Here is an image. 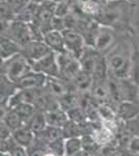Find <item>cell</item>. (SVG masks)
<instances>
[{"label":"cell","mask_w":139,"mask_h":156,"mask_svg":"<svg viewBox=\"0 0 139 156\" xmlns=\"http://www.w3.org/2000/svg\"><path fill=\"white\" fill-rule=\"evenodd\" d=\"M100 52H98L93 47L86 46L83 51V53L81 54L79 58L80 65H81V69L82 71L87 72L89 74L92 75L93 69H95V65H96V60Z\"/></svg>","instance_id":"2e32d148"},{"label":"cell","mask_w":139,"mask_h":156,"mask_svg":"<svg viewBox=\"0 0 139 156\" xmlns=\"http://www.w3.org/2000/svg\"><path fill=\"white\" fill-rule=\"evenodd\" d=\"M69 82L64 80L60 77H48L47 83H46V89L50 94H52L54 97H56L57 99L59 97H61L62 95H64L67 92L70 90L69 87Z\"/></svg>","instance_id":"5bb4252c"},{"label":"cell","mask_w":139,"mask_h":156,"mask_svg":"<svg viewBox=\"0 0 139 156\" xmlns=\"http://www.w3.org/2000/svg\"><path fill=\"white\" fill-rule=\"evenodd\" d=\"M95 16H96V21L99 24L103 25V26H109V27L110 24H112L113 22L118 19V15L113 11H102L101 9Z\"/></svg>","instance_id":"4316f807"},{"label":"cell","mask_w":139,"mask_h":156,"mask_svg":"<svg viewBox=\"0 0 139 156\" xmlns=\"http://www.w3.org/2000/svg\"><path fill=\"white\" fill-rule=\"evenodd\" d=\"M81 137H82V149L88 151V152H90L92 154L95 151L98 150L99 147H101V146L96 142L92 134H85V135H82Z\"/></svg>","instance_id":"4dcf8cb0"},{"label":"cell","mask_w":139,"mask_h":156,"mask_svg":"<svg viewBox=\"0 0 139 156\" xmlns=\"http://www.w3.org/2000/svg\"><path fill=\"white\" fill-rule=\"evenodd\" d=\"M1 122L5 123L12 131L24 125L23 120L20 118V115H18L14 109H7L6 114L4 115V117L1 119Z\"/></svg>","instance_id":"484cf974"},{"label":"cell","mask_w":139,"mask_h":156,"mask_svg":"<svg viewBox=\"0 0 139 156\" xmlns=\"http://www.w3.org/2000/svg\"><path fill=\"white\" fill-rule=\"evenodd\" d=\"M62 131H64V137H75V136H82V131L80 125L77 123L73 122L69 120L62 127Z\"/></svg>","instance_id":"83f0119b"},{"label":"cell","mask_w":139,"mask_h":156,"mask_svg":"<svg viewBox=\"0 0 139 156\" xmlns=\"http://www.w3.org/2000/svg\"><path fill=\"white\" fill-rule=\"evenodd\" d=\"M45 117H46L47 124L49 126L54 127H64V125L69 121L67 112L62 110L59 106L49 109L45 112Z\"/></svg>","instance_id":"e0dca14e"},{"label":"cell","mask_w":139,"mask_h":156,"mask_svg":"<svg viewBox=\"0 0 139 156\" xmlns=\"http://www.w3.org/2000/svg\"><path fill=\"white\" fill-rule=\"evenodd\" d=\"M81 7L85 15H93L95 16L100 11V4L97 0H82Z\"/></svg>","instance_id":"1f68e13d"},{"label":"cell","mask_w":139,"mask_h":156,"mask_svg":"<svg viewBox=\"0 0 139 156\" xmlns=\"http://www.w3.org/2000/svg\"><path fill=\"white\" fill-rule=\"evenodd\" d=\"M36 137L40 138L42 142L44 140L47 144H50V143L54 142V140L64 137V131H62L61 127H54V126H49V125H48L42 132L37 133Z\"/></svg>","instance_id":"ffe728a7"},{"label":"cell","mask_w":139,"mask_h":156,"mask_svg":"<svg viewBox=\"0 0 139 156\" xmlns=\"http://www.w3.org/2000/svg\"><path fill=\"white\" fill-rule=\"evenodd\" d=\"M51 52L52 50L44 41H32L22 47V54L29 60L30 64L42 59Z\"/></svg>","instance_id":"8992f818"},{"label":"cell","mask_w":139,"mask_h":156,"mask_svg":"<svg viewBox=\"0 0 139 156\" xmlns=\"http://www.w3.org/2000/svg\"><path fill=\"white\" fill-rule=\"evenodd\" d=\"M31 0H7L6 5L9 7V9L12 12V14L17 17L18 14H20L23 9L30 3Z\"/></svg>","instance_id":"f546056e"},{"label":"cell","mask_w":139,"mask_h":156,"mask_svg":"<svg viewBox=\"0 0 139 156\" xmlns=\"http://www.w3.org/2000/svg\"><path fill=\"white\" fill-rule=\"evenodd\" d=\"M93 81H95V79H93L92 74L81 70L71 82H72L73 89L76 92H79L82 94V93H88L92 90Z\"/></svg>","instance_id":"4fadbf2b"},{"label":"cell","mask_w":139,"mask_h":156,"mask_svg":"<svg viewBox=\"0 0 139 156\" xmlns=\"http://www.w3.org/2000/svg\"><path fill=\"white\" fill-rule=\"evenodd\" d=\"M46 153L42 150H34L31 153H29V156H45Z\"/></svg>","instance_id":"f35d334b"},{"label":"cell","mask_w":139,"mask_h":156,"mask_svg":"<svg viewBox=\"0 0 139 156\" xmlns=\"http://www.w3.org/2000/svg\"><path fill=\"white\" fill-rule=\"evenodd\" d=\"M12 156H29L28 152H27V148L23 147V146H20L16 144L15 147L12 148Z\"/></svg>","instance_id":"8d00e7d4"},{"label":"cell","mask_w":139,"mask_h":156,"mask_svg":"<svg viewBox=\"0 0 139 156\" xmlns=\"http://www.w3.org/2000/svg\"><path fill=\"white\" fill-rule=\"evenodd\" d=\"M122 92L123 101L139 102V84L133 81L131 78L118 80Z\"/></svg>","instance_id":"8fae6325"},{"label":"cell","mask_w":139,"mask_h":156,"mask_svg":"<svg viewBox=\"0 0 139 156\" xmlns=\"http://www.w3.org/2000/svg\"><path fill=\"white\" fill-rule=\"evenodd\" d=\"M12 138L18 145L23 146L28 149L35 143L36 134L27 125L24 124L23 126L19 127L18 129L12 131Z\"/></svg>","instance_id":"30bf717a"},{"label":"cell","mask_w":139,"mask_h":156,"mask_svg":"<svg viewBox=\"0 0 139 156\" xmlns=\"http://www.w3.org/2000/svg\"><path fill=\"white\" fill-rule=\"evenodd\" d=\"M43 41L47 44V46L52 50L55 53H61L65 52V44L62 31H58V30H50L44 34V39Z\"/></svg>","instance_id":"9c48e42d"},{"label":"cell","mask_w":139,"mask_h":156,"mask_svg":"<svg viewBox=\"0 0 139 156\" xmlns=\"http://www.w3.org/2000/svg\"><path fill=\"white\" fill-rule=\"evenodd\" d=\"M67 114L68 117H69V120L77 123V124H82L85 121H87L86 114H85V112L80 106L72 108L69 112H67Z\"/></svg>","instance_id":"f1b7e54d"},{"label":"cell","mask_w":139,"mask_h":156,"mask_svg":"<svg viewBox=\"0 0 139 156\" xmlns=\"http://www.w3.org/2000/svg\"><path fill=\"white\" fill-rule=\"evenodd\" d=\"M1 34L12 39L22 47L35 41L30 24L17 19L12 21H1Z\"/></svg>","instance_id":"6da1fadb"},{"label":"cell","mask_w":139,"mask_h":156,"mask_svg":"<svg viewBox=\"0 0 139 156\" xmlns=\"http://www.w3.org/2000/svg\"><path fill=\"white\" fill-rule=\"evenodd\" d=\"M32 70L45 74L48 77H60V70L57 62V54L51 52L42 59L31 64Z\"/></svg>","instance_id":"5b68a950"},{"label":"cell","mask_w":139,"mask_h":156,"mask_svg":"<svg viewBox=\"0 0 139 156\" xmlns=\"http://www.w3.org/2000/svg\"><path fill=\"white\" fill-rule=\"evenodd\" d=\"M2 74L11 79L12 81L17 82L22 77L32 71L31 64L22 53L12 56L7 60H2Z\"/></svg>","instance_id":"3957f363"},{"label":"cell","mask_w":139,"mask_h":156,"mask_svg":"<svg viewBox=\"0 0 139 156\" xmlns=\"http://www.w3.org/2000/svg\"><path fill=\"white\" fill-rule=\"evenodd\" d=\"M78 92L73 89L67 92L64 95L58 98V105L64 112H69L72 108L79 106V96L77 94Z\"/></svg>","instance_id":"d6986e66"},{"label":"cell","mask_w":139,"mask_h":156,"mask_svg":"<svg viewBox=\"0 0 139 156\" xmlns=\"http://www.w3.org/2000/svg\"><path fill=\"white\" fill-rule=\"evenodd\" d=\"M1 59L7 60L12 58V56L17 54L22 53V46H20L18 43L12 41V39L7 37L6 36L1 34Z\"/></svg>","instance_id":"9a60e30c"},{"label":"cell","mask_w":139,"mask_h":156,"mask_svg":"<svg viewBox=\"0 0 139 156\" xmlns=\"http://www.w3.org/2000/svg\"><path fill=\"white\" fill-rule=\"evenodd\" d=\"M62 34H64L67 51L79 59L86 47L84 37L74 29H64L62 31Z\"/></svg>","instance_id":"277c9868"},{"label":"cell","mask_w":139,"mask_h":156,"mask_svg":"<svg viewBox=\"0 0 139 156\" xmlns=\"http://www.w3.org/2000/svg\"><path fill=\"white\" fill-rule=\"evenodd\" d=\"M50 152L57 156H64V138H59L54 142L48 144Z\"/></svg>","instance_id":"d6a6232c"},{"label":"cell","mask_w":139,"mask_h":156,"mask_svg":"<svg viewBox=\"0 0 139 156\" xmlns=\"http://www.w3.org/2000/svg\"><path fill=\"white\" fill-rule=\"evenodd\" d=\"M73 156H92V154L90 152H88V151L82 149V150H80L79 152H77L75 155H73Z\"/></svg>","instance_id":"74e56055"},{"label":"cell","mask_w":139,"mask_h":156,"mask_svg":"<svg viewBox=\"0 0 139 156\" xmlns=\"http://www.w3.org/2000/svg\"><path fill=\"white\" fill-rule=\"evenodd\" d=\"M12 109L20 115V118L23 120L24 124H26L27 121H28L30 118L35 114V112H36L34 105L31 104V103H27V102L19 103V104L16 105Z\"/></svg>","instance_id":"cb8c5ba5"},{"label":"cell","mask_w":139,"mask_h":156,"mask_svg":"<svg viewBox=\"0 0 139 156\" xmlns=\"http://www.w3.org/2000/svg\"><path fill=\"white\" fill-rule=\"evenodd\" d=\"M113 41H114V34H113L112 29L109 26L101 25L97 34V37H96L93 48L97 50L98 52L104 54L106 51L109 50Z\"/></svg>","instance_id":"ba28073f"},{"label":"cell","mask_w":139,"mask_h":156,"mask_svg":"<svg viewBox=\"0 0 139 156\" xmlns=\"http://www.w3.org/2000/svg\"><path fill=\"white\" fill-rule=\"evenodd\" d=\"M18 90L16 82L9 79L5 75H1V105H4L7 100Z\"/></svg>","instance_id":"7402d4cb"},{"label":"cell","mask_w":139,"mask_h":156,"mask_svg":"<svg viewBox=\"0 0 139 156\" xmlns=\"http://www.w3.org/2000/svg\"><path fill=\"white\" fill-rule=\"evenodd\" d=\"M80 150H82L81 136L64 138V156H73Z\"/></svg>","instance_id":"d4e9b609"},{"label":"cell","mask_w":139,"mask_h":156,"mask_svg":"<svg viewBox=\"0 0 139 156\" xmlns=\"http://www.w3.org/2000/svg\"><path fill=\"white\" fill-rule=\"evenodd\" d=\"M25 125H27V126H28L35 134L42 132L43 130L48 126L46 117H45V112L36 110L35 114L27 121Z\"/></svg>","instance_id":"44dd1931"},{"label":"cell","mask_w":139,"mask_h":156,"mask_svg":"<svg viewBox=\"0 0 139 156\" xmlns=\"http://www.w3.org/2000/svg\"><path fill=\"white\" fill-rule=\"evenodd\" d=\"M70 12H71V6H70V4L68 3L67 0L58 2L56 9H55V16L64 18V17L68 16Z\"/></svg>","instance_id":"836d02e7"},{"label":"cell","mask_w":139,"mask_h":156,"mask_svg":"<svg viewBox=\"0 0 139 156\" xmlns=\"http://www.w3.org/2000/svg\"><path fill=\"white\" fill-rule=\"evenodd\" d=\"M136 156H139V154H138V155H136Z\"/></svg>","instance_id":"ab89813d"},{"label":"cell","mask_w":139,"mask_h":156,"mask_svg":"<svg viewBox=\"0 0 139 156\" xmlns=\"http://www.w3.org/2000/svg\"><path fill=\"white\" fill-rule=\"evenodd\" d=\"M48 76L40 72L32 70L24 77L16 82L18 90H28V89H43L46 87Z\"/></svg>","instance_id":"52a82bcc"},{"label":"cell","mask_w":139,"mask_h":156,"mask_svg":"<svg viewBox=\"0 0 139 156\" xmlns=\"http://www.w3.org/2000/svg\"><path fill=\"white\" fill-rule=\"evenodd\" d=\"M51 28L53 30L64 31V30L65 29V25H64V18H61V17L54 16V18H53L52 21H51Z\"/></svg>","instance_id":"d590c367"},{"label":"cell","mask_w":139,"mask_h":156,"mask_svg":"<svg viewBox=\"0 0 139 156\" xmlns=\"http://www.w3.org/2000/svg\"><path fill=\"white\" fill-rule=\"evenodd\" d=\"M92 136L96 140V142L103 147V146L110 145V143L113 142V140H114L115 134L110 129H108V128H106L102 125V127L99 128L98 130H96L93 132Z\"/></svg>","instance_id":"603a6c76"},{"label":"cell","mask_w":139,"mask_h":156,"mask_svg":"<svg viewBox=\"0 0 139 156\" xmlns=\"http://www.w3.org/2000/svg\"><path fill=\"white\" fill-rule=\"evenodd\" d=\"M127 149L129 152L133 153L135 155L139 154V135H135L131 138L130 143L127 146Z\"/></svg>","instance_id":"e575fe53"},{"label":"cell","mask_w":139,"mask_h":156,"mask_svg":"<svg viewBox=\"0 0 139 156\" xmlns=\"http://www.w3.org/2000/svg\"><path fill=\"white\" fill-rule=\"evenodd\" d=\"M109 74V66H108V60L104 54L99 53L97 60H96L95 69L92 72V76L95 80H105L107 79Z\"/></svg>","instance_id":"ac0fdd59"},{"label":"cell","mask_w":139,"mask_h":156,"mask_svg":"<svg viewBox=\"0 0 139 156\" xmlns=\"http://www.w3.org/2000/svg\"><path fill=\"white\" fill-rule=\"evenodd\" d=\"M122 49V47L112 51L107 57L109 73L115 79H127L130 78L132 71V60L130 54H128L127 48Z\"/></svg>","instance_id":"7a4b0ae2"},{"label":"cell","mask_w":139,"mask_h":156,"mask_svg":"<svg viewBox=\"0 0 139 156\" xmlns=\"http://www.w3.org/2000/svg\"><path fill=\"white\" fill-rule=\"evenodd\" d=\"M117 117L123 121H130L139 117V102L123 101L117 104Z\"/></svg>","instance_id":"7c38bea8"}]
</instances>
